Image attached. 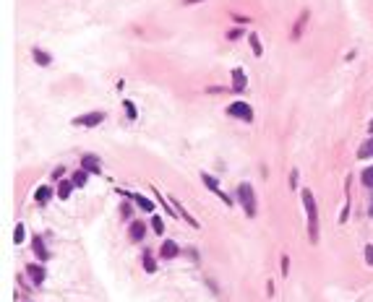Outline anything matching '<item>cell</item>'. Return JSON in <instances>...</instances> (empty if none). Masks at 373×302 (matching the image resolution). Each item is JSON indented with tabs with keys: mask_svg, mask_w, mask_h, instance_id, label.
<instances>
[{
	"mask_svg": "<svg viewBox=\"0 0 373 302\" xmlns=\"http://www.w3.org/2000/svg\"><path fill=\"white\" fill-rule=\"evenodd\" d=\"M141 266H144L146 274H157V258H154V253H151V250H144L141 253Z\"/></svg>",
	"mask_w": 373,
	"mask_h": 302,
	"instance_id": "17",
	"label": "cell"
},
{
	"mask_svg": "<svg viewBox=\"0 0 373 302\" xmlns=\"http://www.w3.org/2000/svg\"><path fill=\"white\" fill-rule=\"evenodd\" d=\"M308 16H311L308 11H303V13L298 16L295 26H292V32H290V39H295V42H298V39L303 37V32H305V24H308Z\"/></svg>",
	"mask_w": 373,
	"mask_h": 302,
	"instance_id": "16",
	"label": "cell"
},
{
	"mask_svg": "<svg viewBox=\"0 0 373 302\" xmlns=\"http://www.w3.org/2000/svg\"><path fill=\"white\" fill-rule=\"evenodd\" d=\"M172 206H175V211H178V217H180V219H185V222H188L193 229H199V222H196V219L191 217V214H188V208H185L180 201H172Z\"/></svg>",
	"mask_w": 373,
	"mask_h": 302,
	"instance_id": "18",
	"label": "cell"
},
{
	"mask_svg": "<svg viewBox=\"0 0 373 302\" xmlns=\"http://www.w3.org/2000/svg\"><path fill=\"white\" fill-rule=\"evenodd\" d=\"M24 240H26V229H24V224H16V229H13V243L21 245Z\"/></svg>",
	"mask_w": 373,
	"mask_h": 302,
	"instance_id": "26",
	"label": "cell"
},
{
	"mask_svg": "<svg viewBox=\"0 0 373 302\" xmlns=\"http://www.w3.org/2000/svg\"><path fill=\"white\" fill-rule=\"evenodd\" d=\"M248 89V76L243 68H232V86H230V92H237V94H243Z\"/></svg>",
	"mask_w": 373,
	"mask_h": 302,
	"instance_id": "12",
	"label": "cell"
},
{
	"mask_svg": "<svg viewBox=\"0 0 373 302\" xmlns=\"http://www.w3.org/2000/svg\"><path fill=\"white\" fill-rule=\"evenodd\" d=\"M73 190H76L73 180H71V177H65V180H60V183H58V188H55V196H58L60 201H68Z\"/></svg>",
	"mask_w": 373,
	"mask_h": 302,
	"instance_id": "13",
	"label": "cell"
},
{
	"mask_svg": "<svg viewBox=\"0 0 373 302\" xmlns=\"http://www.w3.org/2000/svg\"><path fill=\"white\" fill-rule=\"evenodd\" d=\"M235 201L240 203V208H243V214L248 219H253L258 214V201H256V193H253V185L251 183H240L237 190H235Z\"/></svg>",
	"mask_w": 373,
	"mask_h": 302,
	"instance_id": "2",
	"label": "cell"
},
{
	"mask_svg": "<svg viewBox=\"0 0 373 302\" xmlns=\"http://www.w3.org/2000/svg\"><path fill=\"white\" fill-rule=\"evenodd\" d=\"M183 250H180V245L175 243V240H162V245H159V258H165V261H175Z\"/></svg>",
	"mask_w": 373,
	"mask_h": 302,
	"instance_id": "11",
	"label": "cell"
},
{
	"mask_svg": "<svg viewBox=\"0 0 373 302\" xmlns=\"http://www.w3.org/2000/svg\"><path fill=\"white\" fill-rule=\"evenodd\" d=\"M185 253H188L191 261H199V250H196V248H185Z\"/></svg>",
	"mask_w": 373,
	"mask_h": 302,
	"instance_id": "31",
	"label": "cell"
},
{
	"mask_svg": "<svg viewBox=\"0 0 373 302\" xmlns=\"http://www.w3.org/2000/svg\"><path fill=\"white\" fill-rule=\"evenodd\" d=\"M368 217L373 219V193H370V201H368Z\"/></svg>",
	"mask_w": 373,
	"mask_h": 302,
	"instance_id": "33",
	"label": "cell"
},
{
	"mask_svg": "<svg viewBox=\"0 0 373 302\" xmlns=\"http://www.w3.org/2000/svg\"><path fill=\"white\" fill-rule=\"evenodd\" d=\"M123 110H125L128 120H136V117H139V110H136V104L130 102V99H123Z\"/></svg>",
	"mask_w": 373,
	"mask_h": 302,
	"instance_id": "25",
	"label": "cell"
},
{
	"mask_svg": "<svg viewBox=\"0 0 373 302\" xmlns=\"http://www.w3.org/2000/svg\"><path fill=\"white\" fill-rule=\"evenodd\" d=\"M287 271H290V261H287V255H282V274L287 276Z\"/></svg>",
	"mask_w": 373,
	"mask_h": 302,
	"instance_id": "32",
	"label": "cell"
},
{
	"mask_svg": "<svg viewBox=\"0 0 373 302\" xmlns=\"http://www.w3.org/2000/svg\"><path fill=\"white\" fill-rule=\"evenodd\" d=\"M71 180H73V185L76 188H86V183H89V172H86L84 167H78L73 175H71Z\"/></svg>",
	"mask_w": 373,
	"mask_h": 302,
	"instance_id": "20",
	"label": "cell"
},
{
	"mask_svg": "<svg viewBox=\"0 0 373 302\" xmlns=\"http://www.w3.org/2000/svg\"><path fill=\"white\" fill-rule=\"evenodd\" d=\"M368 131H370V136H373V120L368 123Z\"/></svg>",
	"mask_w": 373,
	"mask_h": 302,
	"instance_id": "35",
	"label": "cell"
},
{
	"mask_svg": "<svg viewBox=\"0 0 373 302\" xmlns=\"http://www.w3.org/2000/svg\"><path fill=\"white\" fill-rule=\"evenodd\" d=\"M196 3H201V0H183V6H196Z\"/></svg>",
	"mask_w": 373,
	"mask_h": 302,
	"instance_id": "34",
	"label": "cell"
},
{
	"mask_svg": "<svg viewBox=\"0 0 373 302\" xmlns=\"http://www.w3.org/2000/svg\"><path fill=\"white\" fill-rule=\"evenodd\" d=\"M300 198H303V206H305V217H308V240H311V245H316L318 243V234H321L316 196L311 193V188H305V190H300Z\"/></svg>",
	"mask_w": 373,
	"mask_h": 302,
	"instance_id": "1",
	"label": "cell"
},
{
	"mask_svg": "<svg viewBox=\"0 0 373 302\" xmlns=\"http://www.w3.org/2000/svg\"><path fill=\"white\" fill-rule=\"evenodd\" d=\"M52 196H55V190H52L50 185H39V188L34 190V201H37L39 206H47V203L52 201Z\"/></svg>",
	"mask_w": 373,
	"mask_h": 302,
	"instance_id": "14",
	"label": "cell"
},
{
	"mask_svg": "<svg viewBox=\"0 0 373 302\" xmlns=\"http://www.w3.org/2000/svg\"><path fill=\"white\" fill-rule=\"evenodd\" d=\"M134 201H130V198H125V203L120 206V219L123 222H134Z\"/></svg>",
	"mask_w": 373,
	"mask_h": 302,
	"instance_id": "22",
	"label": "cell"
},
{
	"mask_svg": "<svg viewBox=\"0 0 373 302\" xmlns=\"http://www.w3.org/2000/svg\"><path fill=\"white\" fill-rule=\"evenodd\" d=\"M24 271H26L29 282H32L34 287H42V284H45V279H47V268H45V263H29Z\"/></svg>",
	"mask_w": 373,
	"mask_h": 302,
	"instance_id": "7",
	"label": "cell"
},
{
	"mask_svg": "<svg viewBox=\"0 0 373 302\" xmlns=\"http://www.w3.org/2000/svg\"><path fill=\"white\" fill-rule=\"evenodd\" d=\"M32 250H34V255L39 258V263H47V261H50V250H47V245H45V237H42L39 232L32 237Z\"/></svg>",
	"mask_w": 373,
	"mask_h": 302,
	"instance_id": "9",
	"label": "cell"
},
{
	"mask_svg": "<svg viewBox=\"0 0 373 302\" xmlns=\"http://www.w3.org/2000/svg\"><path fill=\"white\" fill-rule=\"evenodd\" d=\"M201 183H204V185H206V188H209V190H211V193H214V196H217L219 201H222V203H227V206H232V203H235V198H232V196H227V193H225L222 188H219V183H217V177H214V175H209V172H201Z\"/></svg>",
	"mask_w": 373,
	"mask_h": 302,
	"instance_id": "4",
	"label": "cell"
},
{
	"mask_svg": "<svg viewBox=\"0 0 373 302\" xmlns=\"http://www.w3.org/2000/svg\"><path fill=\"white\" fill-rule=\"evenodd\" d=\"M246 34V29H240V26H235V29H230L227 32V39H240V37H243Z\"/></svg>",
	"mask_w": 373,
	"mask_h": 302,
	"instance_id": "28",
	"label": "cell"
},
{
	"mask_svg": "<svg viewBox=\"0 0 373 302\" xmlns=\"http://www.w3.org/2000/svg\"><path fill=\"white\" fill-rule=\"evenodd\" d=\"M104 117H107L104 110H92V112H86V115L73 117V125H81V128H97V125L104 123Z\"/></svg>",
	"mask_w": 373,
	"mask_h": 302,
	"instance_id": "5",
	"label": "cell"
},
{
	"mask_svg": "<svg viewBox=\"0 0 373 302\" xmlns=\"http://www.w3.org/2000/svg\"><path fill=\"white\" fill-rule=\"evenodd\" d=\"M149 227L154 229V234H162L165 237V219L159 217V214H154V217H151V222H149Z\"/></svg>",
	"mask_w": 373,
	"mask_h": 302,
	"instance_id": "23",
	"label": "cell"
},
{
	"mask_svg": "<svg viewBox=\"0 0 373 302\" xmlns=\"http://www.w3.org/2000/svg\"><path fill=\"white\" fill-rule=\"evenodd\" d=\"M32 57H34L37 66H42V68H50L52 66V55L47 50H42V47H32Z\"/></svg>",
	"mask_w": 373,
	"mask_h": 302,
	"instance_id": "15",
	"label": "cell"
},
{
	"mask_svg": "<svg viewBox=\"0 0 373 302\" xmlns=\"http://www.w3.org/2000/svg\"><path fill=\"white\" fill-rule=\"evenodd\" d=\"M248 45H251V52H253L256 57L264 55V45H261V39H258L256 32H248Z\"/></svg>",
	"mask_w": 373,
	"mask_h": 302,
	"instance_id": "19",
	"label": "cell"
},
{
	"mask_svg": "<svg viewBox=\"0 0 373 302\" xmlns=\"http://www.w3.org/2000/svg\"><path fill=\"white\" fill-rule=\"evenodd\" d=\"M298 175H300L298 169H292V172H290V188H298Z\"/></svg>",
	"mask_w": 373,
	"mask_h": 302,
	"instance_id": "30",
	"label": "cell"
},
{
	"mask_svg": "<svg viewBox=\"0 0 373 302\" xmlns=\"http://www.w3.org/2000/svg\"><path fill=\"white\" fill-rule=\"evenodd\" d=\"M227 115L235 120H243V123H253V107L248 102H232V104H227Z\"/></svg>",
	"mask_w": 373,
	"mask_h": 302,
	"instance_id": "3",
	"label": "cell"
},
{
	"mask_svg": "<svg viewBox=\"0 0 373 302\" xmlns=\"http://www.w3.org/2000/svg\"><path fill=\"white\" fill-rule=\"evenodd\" d=\"M365 263L373 266V245H365Z\"/></svg>",
	"mask_w": 373,
	"mask_h": 302,
	"instance_id": "29",
	"label": "cell"
},
{
	"mask_svg": "<svg viewBox=\"0 0 373 302\" xmlns=\"http://www.w3.org/2000/svg\"><path fill=\"white\" fill-rule=\"evenodd\" d=\"M149 232V224L144 219H134V222H128V237H130V243H144V237Z\"/></svg>",
	"mask_w": 373,
	"mask_h": 302,
	"instance_id": "8",
	"label": "cell"
},
{
	"mask_svg": "<svg viewBox=\"0 0 373 302\" xmlns=\"http://www.w3.org/2000/svg\"><path fill=\"white\" fill-rule=\"evenodd\" d=\"M120 193V196L123 198H130V201H134L141 211H146V214H154V201H151V198H146V196H141V193H130V190H118Z\"/></svg>",
	"mask_w": 373,
	"mask_h": 302,
	"instance_id": "6",
	"label": "cell"
},
{
	"mask_svg": "<svg viewBox=\"0 0 373 302\" xmlns=\"http://www.w3.org/2000/svg\"><path fill=\"white\" fill-rule=\"evenodd\" d=\"M360 183H363L365 188H370V190H373V164H370V167H365V169L360 172Z\"/></svg>",
	"mask_w": 373,
	"mask_h": 302,
	"instance_id": "24",
	"label": "cell"
},
{
	"mask_svg": "<svg viewBox=\"0 0 373 302\" xmlns=\"http://www.w3.org/2000/svg\"><path fill=\"white\" fill-rule=\"evenodd\" d=\"M78 167H84L89 175H102V162H99L97 154H81V164Z\"/></svg>",
	"mask_w": 373,
	"mask_h": 302,
	"instance_id": "10",
	"label": "cell"
},
{
	"mask_svg": "<svg viewBox=\"0 0 373 302\" xmlns=\"http://www.w3.org/2000/svg\"><path fill=\"white\" fill-rule=\"evenodd\" d=\"M358 159H373V136H370L368 141L360 143V148H358Z\"/></svg>",
	"mask_w": 373,
	"mask_h": 302,
	"instance_id": "21",
	"label": "cell"
},
{
	"mask_svg": "<svg viewBox=\"0 0 373 302\" xmlns=\"http://www.w3.org/2000/svg\"><path fill=\"white\" fill-rule=\"evenodd\" d=\"M50 177L55 180V183H60V180H65V167L60 164V167H55L52 172H50Z\"/></svg>",
	"mask_w": 373,
	"mask_h": 302,
	"instance_id": "27",
	"label": "cell"
}]
</instances>
